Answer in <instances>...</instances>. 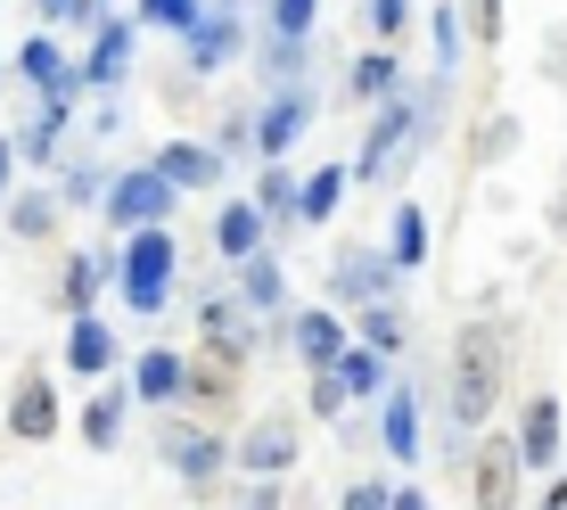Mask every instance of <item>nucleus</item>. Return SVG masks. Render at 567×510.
<instances>
[{"mask_svg":"<svg viewBox=\"0 0 567 510\" xmlns=\"http://www.w3.org/2000/svg\"><path fill=\"white\" fill-rule=\"evenodd\" d=\"M115 288H124V305L141 313V322L173 297V239H165V223H132L124 255H115Z\"/></svg>","mask_w":567,"mask_h":510,"instance_id":"obj_1","label":"nucleus"},{"mask_svg":"<svg viewBox=\"0 0 567 510\" xmlns=\"http://www.w3.org/2000/svg\"><path fill=\"white\" fill-rule=\"evenodd\" d=\"M494 396H502V329L494 322H468L461 346H453V411H461V428L485 420Z\"/></svg>","mask_w":567,"mask_h":510,"instance_id":"obj_2","label":"nucleus"},{"mask_svg":"<svg viewBox=\"0 0 567 510\" xmlns=\"http://www.w3.org/2000/svg\"><path fill=\"white\" fill-rule=\"evenodd\" d=\"M173 198H182V190H173L156 165H132V173H115V182L100 190V206H107V223H115V231H132V223H165Z\"/></svg>","mask_w":567,"mask_h":510,"instance_id":"obj_3","label":"nucleus"},{"mask_svg":"<svg viewBox=\"0 0 567 510\" xmlns=\"http://www.w3.org/2000/svg\"><path fill=\"white\" fill-rule=\"evenodd\" d=\"M124 74H132V26L124 17H100V42H91V58L74 67V83L83 91H115Z\"/></svg>","mask_w":567,"mask_h":510,"instance_id":"obj_4","label":"nucleus"},{"mask_svg":"<svg viewBox=\"0 0 567 510\" xmlns=\"http://www.w3.org/2000/svg\"><path fill=\"white\" fill-rule=\"evenodd\" d=\"M468 469H477V510H518V445H477Z\"/></svg>","mask_w":567,"mask_h":510,"instance_id":"obj_5","label":"nucleus"},{"mask_svg":"<svg viewBox=\"0 0 567 510\" xmlns=\"http://www.w3.org/2000/svg\"><path fill=\"white\" fill-rule=\"evenodd\" d=\"M230 461L256 469V478H280V469L297 461V428H288V420H256V428L239 437V453H230Z\"/></svg>","mask_w":567,"mask_h":510,"instance_id":"obj_6","label":"nucleus"},{"mask_svg":"<svg viewBox=\"0 0 567 510\" xmlns=\"http://www.w3.org/2000/svg\"><path fill=\"white\" fill-rule=\"evenodd\" d=\"M312 132V91H280V100L264 108V124H256V141H264V156H288Z\"/></svg>","mask_w":567,"mask_h":510,"instance_id":"obj_7","label":"nucleus"},{"mask_svg":"<svg viewBox=\"0 0 567 510\" xmlns=\"http://www.w3.org/2000/svg\"><path fill=\"white\" fill-rule=\"evenodd\" d=\"M156 173H165L173 190H214V182H223V149H198V141H165V149H156Z\"/></svg>","mask_w":567,"mask_h":510,"instance_id":"obj_8","label":"nucleus"},{"mask_svg":"<svg viewBox=\"0 0 567 510\" xmlns=\"http://www.w3.org/2000/svg\"><path fill=\"white\" fill-rule=\"evenodd\" d=\"M165 461L182 469L189 486H214V469L230 461V445H214L206 428H165Z\"/></svg>","mask_w":567,"mask_h":510,"instance_id":"obj_9","label":"nucleus"},{"mask_svg":"<svg viewBox=\"0 0 567 510\" xmlns=\"http://www.w3.org/2000/svg\"><path fill=\"white\" fill-rule=\"evenodd\" d=\"M189 67H198V74H214V67H230V50H239V26H230V9H198V17H189Z\"/></svg>","mask_w":567,"mask_h":510,"instance_id":"obj_10","label":"nucleus"},{"mask_svg":"<svg viewBox=\"0 0 567 510\" xmlns=\"http://www.w3.org/2000/svg\"><path fill=\"white\" fill-rule=\"evenodd\" d=\"M551 461H559V404L535 396L518 420V469H551Z\"/></svg>","mask_w":567,"mask_h":510,"instance_id":"obj_11","label":"nucleus"},{"mask_svg":"<svg viewBox=\"0 0 567 510\" xmlns=\"http://www.w3.org/2000/svg\"><path fill=\"white\" fill-rule=\"evenodd\" d=\"M386 272H395V264H386V255H370V247H346V255H329V288H338V297H379V288H386Z\"/></svg>","mask_w":567,"mask_h":510,"instance_id":"obj_12","label":"nucleus"},{"mask_svg":"<svg viewBox=\"0 0 567 510\" xmlns=\"http://www.w3.org/2000/svg\"><path fill=\"white\" fill-rule=\"evenodd\" d=\"M403 124H412V100H386L379 124H370V149H362V182H379V173H395V149H403Z\"/></svg>","mask_w":567,"mask_h":510,"instance_id":"obj_13","label":"nucleus"},{"mask_svg":"<svg viewBox=\"0 0 567 510\" xmlns=\"http://www.w3.org/2000/svg\"><path fill=\"white\" fill-rule=\"evenodd\" d=\"M189 387V370H182V355H165V346H148L141 363H132V396L141 404H173Z\"/></svg>","mask_w":567,"mask_h":510,"instance_id":"obj_14","label":"nucleus"},{"mask_svg":"<svg viewBox=\"0 0 567 510\" xmlns=\"http://www.w3.org/2000/svg\"><path fill=\"white\" fill-rule=\"evenodd\" d=\"M329 379H338V396H386V363L370 355V346H338V363H329Z\"/></svg>","mask_w":567,"mask_h":510,"instance_id":"obj_15","label":"nucleus"},{"mask_svg":"<svg viewBox=\"0 0 567 510\" xmlns=\"http://www.w3.org/2000/svg\"><path fill=\"white\" fill-rule=\"evenodd\" d=\"M17 74H25V83H42V91H83V83H74V67H66V50H58L50 33H33V42L17 50Z\"/></svg>","mask_w":567,"mask_h":510,"instance_id":"obj_16","label":"nucleus"},{"mask_svg":"<svg viewBox=\"0 0 567 510\" xmlns=\"http://www.w3.org/2000/svg\"><path fill=\"white\" fill-rule=\"evenodd\" d=\"M124 404H132V387H100L83 411V445L91 453H115V437H124Z\"/></svg>","mask_w":567,"mask_h":510,"instance_id":"obj_17","label":"nucleus"},{"mask_svg":"<svg viewBox=\"0 0 567 510\" xmlns=\"http://www.w3.org/2000/svg\"><path fill=\"white\" fill-rule=\"evenodd\" d=\"M115 363V338L100 322H91V313H74V329H66V370H83V379H100V370Z\"/></svg>","mask_w":567,"mask_h":510,"instance_id":"obj_18","label":"nucleus"},{"mask_svg":"<svg viewBox=\"0 0 567 510\" xmlns=\"http://www.w3.org/2000/svg\"><path fill=\"white\" fill-rule=\"evenodd\" d=\"M50 428H58V396H50V387H42V379H25V396H17V404H9V437H25V445H42V437H50Z\"/></svg>","mask_w":567,"mask_h":510,"instance_id":"obj_19","label":"nucleus"},{"mask_svg":"<svg viewBox=\"0 0 567 510\" xmlns=\"http://www.w3.org/2000/svg\"><path fill=\"white\" fill-rule=\"evenodd\" d=\"M338 346H346V322H338V313H297V355H305L312 370L338 363Z\"/></svg>","mask_w":567,"mask_h":510,"instance_id":"obj_20","label":"nucleus"},{"mask_svg":"<svg viewBox=\"0 0 567 510\" xmlns=\"http://www.w3.org/2000/svg\"><path fill=\"white\" fill-rule=\"evenodd\" d=\"M346 190H354V173H346V165H321L312 182H297V214H305V223H329Z\"/></svg>","mask_w":567,"mask_h":510,"instance_id":"obj_21","label":"nucleus"},{"mask_svg":"<svg viewBox=\"0 0 567 510\" xmlns=\"http://www.w3.org/2000/svg\"><path fill=\"white\" fill-rule=\"evenodd\" d=\"M386 264H395V272H420V264H427V214H420V206H395V231H386Z\"/></svg>","mask_w":567,"mask_h":510,"instance_id":"obj_22","label":"nucleus"},{"mask_svg":"<svg viewBox=\"0 0 567 510\" xmlns=\"http://www.w3.org/2000/svg\"><path fill=\"white\" fill-rule=\"evenodd\" d=\"M386 453H395V461H420V396H412V387H395V396H386Z\"/></svg>","mask_w":567,"mask_h":510,"instance_id":"obj_23","label":"nucleus"},{"mask_svg":"<svg viewBox=\"0 0 567 510\" xmlns=\"http://www.w3.org/2000/svg\"><path fill=\"white\" fill-rule=\"evenodd\" d=\"M214 247L239 264V255L264 247V206H223V223H214Z\"/></svg>","mask_w":567,"mask_h":510,"instance_id":"obj_24","label":"nucleus"},{"mask_svg":"<svg viewBox=\"0 0 567 510\" xmlns=\"http://www.w3.org/2000/svg\"><path fill=\"white\" fill-rule=\"evenodd\" d=\"M239 280H247V305H264V313H271V305L288 297V272L271 264L264 247H256V255H239Z\"/></svg>","mask_w":567,"mask_h":510,"instance_id":"obj_25","label":"nucleus"},{"mask_svg":"<svg viewBox=\"0 0 567 510\" xmlns=\"http://www.w3.org/2000/svg\"><path fill=\"white\" fill-rule=\"evenodd\" d=\"M198 329H206L214 346H223V355H239V346H247V329H239V297H206V305H198Z\"/></svg>","mask_w":567,"mask_h":510,"instance_id":"obj_26","label":"nucleus"},{"mask_svg":"<svg viewBox=\"0 0 567 510\" xmlns=\"http://www.w3.org/2000/svg\"><path fill=\"white\" fill-rule=\"evenodd\" d=\"M66 115H74V91H50V108L33 115V132H25V156H50L66 141Z\"/></svg>","mask_w":567,"mask_h":510,"instance_id":"obj_27","label":"nucleus"},{"mask_svg":"<svg viewBox=\"0 0 567 510\" xmlns=\"http://www.w3.org/2000/svg\"><path fill=\"white\" fill-rule=\"evenodd\" d=\"M362 338H370V355H395V346L412 338V322H403L395 305H370V313H362Z\"/></svg>","mask_w":567,"mask_h":510,"instance_id":"obj_28","label":"nucleus"},{"mask_svg":"<svg viewBox=\"0 0 567 510\" xmlns=\"http://www.w3.org/2000/svg\"><path fill=\"white\" fill-rule=\"evenodd\" d=\"M395 74H403L395 50H370L362 67H354V100H386V91H395Z\"/></svg>","mask_w":567,"mask_h":510,"instance_id":"obj_29","label":"nucleus"},{"mask_svg":"<svg viewBox=\"0 0 567 510\" xmlns=\"http://www.w3.org/2000/svg\"><path fill=\"white\" fill-rule=\"evenodd\" d=\"M305 74V42H288V33H271V58H264V83H297Z\"/></svg>","mask_w":567,"mask_h":510,"instance_id":"obj_30","label":"nucleus"},{"mask_svg":"<svg viewBox=\"0 0 567 510\" xmlns=\"http://www.w3.org/2000/svg\"><path fill=\"white\" fill-rule=\"evenodd\" d=\"M256 206H264V214H297V173H280V156H271V173H264Z\"/></svg>","mask_w":567,"mask_h":510,"instance_id":"obj_31","label":"nucleus"},{"mask_svg":"<svg viewBox=\"0 0 567 510\" xmlns=\"http://www.w3.org/2000/svg\"><path fill=\"white\" fill-rule=\"evenodd\" d=\"M312 9H321V0H271V33L305 42V33H312Z\"/></svg>","mask_w":567,"mask_h":510,"instance_id":"obj_32","label":"nucleus"},{"mask_svg":"<svg viewBox=\"0 0 567 510\" xmlns=\"http://www.w3.org/2000/svg\"><path fill=\"white\" fill-rule=\"evenodd\" d=\"M42 26H100V0H33Z\"/></svg>","mask_w":567,"mask_h":510,"instance_id":"obj_33","label":"nucleus"},{"mask_svg":"<svg viewBox=\"0 0 567 510\" xmlns=\"http://www.w3.org/2000/svg\"><path fill=\"white\" fill-rule=\"evenodd\" d=\"M198 9H206V0H141V26H173V33H182Z\"/></svg>","mask_w":567,"mask_h":510,"instance_id":"obj_34","label":"nucleus"},{"mask_svg":"<svg viewBox=\"0 0 567 510\" xmlns=\"http://www.w3.org/2000/svg\"><path fill=\"white\" fill-rule=\"evenodd\" d=\"M91 297H100V264H91V255H74V264H66V305L83 313Z\"/></svg>","mask_w":567,"mask_h":510,"instance_id":"obj_35","label":"nucleus"},{"mask_svg":"<svg viewBox=\"0 0 567 510\" xmlns=\"http://www.w3.org/2000/svg\"><path fill=\"white\" fill-rule=\"evenodd\" d=\"M370 26H379V42H395L412 26V0H370Z\"/></svg>","mask_w":567,"mask_h":510,"instance_id":"obj_36","label":"nucleus"},{"mask_svg":"<svg viewBox=\"0 0 567 510\" xmlns=\"http://www.w3.org/2000/svg\"><path fill=\"white\" fill-rule=\"evenodd\" d=\"M9 223H17V231H25V239H42V231H50V198H25V206H17V214H9Z\"/></svg>","mask_w":567,"mask_h":510,"instance_id":"obj_37","label":"nucleus"},{"mask_svg":"<svg viewBox=\"0 0 567 510\" xmlns=\"http://www.w3.org/2000/svg\"><path fill=\"white\" fill-rule=\"evenodd\" d=\"M436 58H444V67H453V58H461V17H453V9L436 17Z\"/></svg>","mask_w":567,"mask_h":510,"instance_id":"obj_38","label":"nucleus"},{"mask_svg":"<svg viewBox=\"0 0 567 510\" xmlns=\"http://www.w3.org/2000/svg\"><path fill=\"white\" fill-rule=\"evenodd\" d=\"M66 198H74V206H91V198H100V173L74 165V173H66Z\"/></svg>","mask_w":567,"mask_h":510,"instance_id":"obj_39","label":"nucleus"},{"mask_svg":"<svg viewBox=\"0 0 567 510\" xmlns=\"http://www.w3.org/2000/svg\"><path fill=\"white\" fill-rule=\"evenodd\" d=\"M346 510H386V486H370V478H362L354 494H346Z\"/></svg>","mask_w":567,"mask_h":510,"instance_id":"obj_40","label":"nucleus"},{"mask_svg":"<svg viewBox=\"0 0 567 510\" xmlns=\"http://www.w3.org/2000/svg\"><path fill=\"white\" fill-rule=\"evenodd\" d=\"M502 26V0H477V33H494Z\"/></svg>","mask_w":567,"mask_h":510,"instance_id":"obj_41","label":"nucleus"},{"mask_svg":"<svg viewBox=\"0 0 567 510\" xmlns=\"http://www.w3.org/2000/svg\"><path fill=\"white\" fill-rule=\"evenodd\" d=\"M386 510H427V502L412 494V486H403V494H386Z\"/></svg>","mask_w":567,"mask_h":510,"instance_id":"obj_42","label":"nucleus"},{"mask_svg":"<svg viewBox=\"0 0 567 510\" xmlns=\"http://www.w3.org/2000/svg\"><path fill=\"white\" fill-rule=\"evenodd\" d=\"M9 165H17V149H9V141H0V190H9Z\"/></svg>","mask_w":567,"mask_h":510,"instance_id":"obj_43","label":"nucleus"},{"mask_svg":"<svg viewBox=\"0 0 567 510\" xmlns=\"http://www.w3.org/2000/svg\"><path fill=\"white\" fill-rule=\"evenodd\" d=\"M543 510H567V486H559V494H551V502H543Z\"/></svg>","mask_w":567,"mask_h":510,"instance_id":"obj_44","label":"nucleus"},{"mask_svg":"<svg viewBox=\"0 0 567 510\" xmlns=\"http://www.w3.org/2000/svg\"><path fill=\"white\" fill-rule=\"evenodd\" d=\"M214 9H239V0H214Z\"/></svg>","mask_w":567,"mask_h":510,"instance_id":"obj_45","label":"nucleus"}]
</instances>
